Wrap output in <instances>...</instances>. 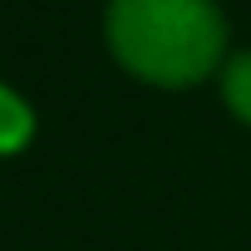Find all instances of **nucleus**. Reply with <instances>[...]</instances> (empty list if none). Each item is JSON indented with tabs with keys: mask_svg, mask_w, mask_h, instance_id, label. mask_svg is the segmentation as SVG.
Masks as SVG:
<instances>
[{
	"mask_svg": "<svg viewBox=\"0 0 251 251\" xmlns=\"http://www.w3.org/2000/svg\"><path fill=\"white\" fill-rule=\"evenodd\" d=\"M222 45L226 30L212 0H113L108 5V50L123 69H133L148 84H197L222 59Z\"/></svg>",
	"mask_w": 251,
	"mask_h": 251,
	"instance_id": "nucleus-1",
	"label": "nucleus"
},
{
	"mask_svg": "<svg viewBox=\"0 0 251 251\" xmlns=\"http://www.w3.org/2000/svg\"><path fill=\"white\" fill-rule=\"evenodd\" d=\"M222 94H226L231 113L251 123V54H236V59L226 64V74H222Z\"/></svg>",
	"mask_w": 251,
	"mask_h": 251,
	"instance_id": "nucleus-2",
	"label": "nucleus"
}]
</instances>
